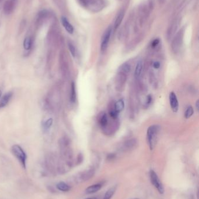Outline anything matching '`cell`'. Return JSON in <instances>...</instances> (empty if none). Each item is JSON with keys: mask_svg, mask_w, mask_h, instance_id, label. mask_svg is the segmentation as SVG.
<instances>
[{"mask_svg": "<svg viewBox=\"0 0 199 199\" xmlns=\"http://www.w3.org/2000/svg\"><path fill=\"white\" fill-rule=\"evenodd\" d=\"M160 130V126L154 125L150 126L147 132V141L151 150L156 147L158 135Z\"/></svg>", "mask_w": 199, "mask_h": 199, "instance_id": "1", "label": "cell"}, {"mask_svg": "<svg viewBox=\"0 0 199 199\" xmlns=\"http://www.w3.org/2000/svg\"><path fill=\"white\" fill-rule=\"evenodd\" d=\"M82 1L87 8L94 12H99L105 7V2L103 0H82Z\"/></svg>", "mask_w": 199, "mask_h": 199, "instance_id": "2", "label": "cell"}, {"mask_svg": "<svg viewBox=\"0 0 199 199\" xmlns=\"http://www.w3.org/2000/svg\"><path fill=\"white\" fill-rule=\"evenodd\" d=\"M11 150L13 155L17 158L20 163L22 165V167L25 168H26V159L27 156L24 150L22 149V147L19 145H14L12 148Z\"/></svg>", "mask_w": 199, "mask_h": 199, "instance_id": "3", "label": "cell"}, {"mask_svg": "<svg viewBox=\"0 0 199 199\" xmlns=\"http://www.w3.org/2000/svg\"><path fill=\"white\" fill-rule=\"evenodd\" d=\"M183 35H184V32H183V30L182 29L177 32V34L173 38L171 47H172V51L175 53H177V52H179L182 47Z\"/></svg>", "mask_w": 199, "mask_h": 199, "instance_id": "4", "label": "cell"}, {"mask_svg": "<svg viewBox=\"0 0 199 199\" xmlns=\"http://www.w3.org/2000/svg\"><path fill=\"white\" fill-rule=\"evenodd\" d=\"M151 9L150 4L147 5H144L140 9L139 13V25L142 26L143 24L145 22L147 19L148 14L150 13V9Z\"/></svg>", "mask_w": 199, "mask_h": 199, "instance_id": "5", "label": "cell"}, {"mask_svg": "<svg viewBox=\"0 0 199 199\" xmlns=\"http://www.w3.org/2000/svg\"><path fill=\"white\" fill-rule=\"evenodd\" d=\"M150 179L152 184L156 187V189L161 194H163L164 192V188L161 183L160 180L156 173L154 171H150Z\"/></svg>", "mask_w": 199, "mask_h": 199, "instance_id": "6", "label": "cell"}, {"mask_svg": "<svg viewBox=\"0 0 199 199\" xmlns=\"http://www.w3.org/2000/svg\"><path fill=\"white\" fill-rule=\"evenodd\" d=\"M112 31V27H109L105 31L104 35H103L102 38V41H101V44H100V50L102 52H104L108 48L109 40L110 39V36H111Z\"/></svg>", "mask_w": 199, "mask_h": 199, "instance_id": "7", "label": "cell"}, {"mask_svg": "<svg viewBox=\"0 0 199 199\" xmlns=\"http://www.w3.org/2000/svg\"><path fill=\"white\" fill-rule=\"evenodd\" d=\"M179 25V21L176 19L171 24L166 32V37L168 40L171 39L176 32Z\"/></svg>", "mask_w": 199, "mask_h": 199, "instance_id": "8", "label": "cell"}, {"mask_svg": "<svg viewBox=\"0 0 199 199\" xmlns=\"http://www.w3.org/2000/svg\"><path fill=\"white\" fill-rule=\"evenodd\" d=\"M169 103L173 112L177 113L179 109V102L176 95L173 92H171L169 94Z\"/></svg>", "mask_w": 199, "mask_h": 199, "instance_id": "9", "label": "cell"}, {"mask_svg": "<svg viewBox=\"0 0 199 199\" xmlns=\"http://www.w3.org/2000/svg\"><path fill=\"white\" fill-rule=\"evenodd\" d=\"M13 95V93L12 91L8 92L6 93L0 100V108L5 107L7 104H8L9 101L11 99Z\"/></svg>", "mask_w": 199, "mask_h": 199, "instance_id": "10", "label": "cell"}, {"mask_svg": "<svg viewBox=\"0 0 199 199\" xmlns=\"http://www.w3.org/2000/svg\"><path fill=\"white\" fill-rule=\"evenodd\" d=\"M98 122L101 128H106L108 125V117L106 113H100L98 118Z\"/></svg>", "mask_w": 199, "mask_h": 199, "instance_id": "11", "label": "cell"}, {"mask_svg": "<svg viewBox=\"0 0 199 199\" xmlns=\"http://www.w3.org/2000/svg\"><path fill=\"white\" fill-rule=\"evenodd\" d=\"M61 20L63 26H64L67 32L69 34H73L74 32V27L71 25V24H70L68 19L64 17H62Z\"/></svg>", "mask_w": 199, "mask_h": 199, "instance_id": "12", "label": "cell"}, {"mask_svg": "<svg viewBox=\"0 0 199 199\" xmlns=\"http://www.w3.org/2000/svg\"><path fill=\"white\" fill-rule=\"evenodd\" d=\"M125 16V12L123 11H121L119 14L117 15V17L116 18V20L114 23V29L115 30H116L117 28L120 25L121 22L123 19V17Z\"/></svg>", "mask_w": 199, "mask_h": 199, "instance_id": "13", "label": "cell"}, {"mask_svg": "<svg viewBox=\"0 0 199 199\" xmlns=\"http://www.w3.org/2000/svg\"><path fill=\"white\" fill-rule=\"evenodd\" d=\"M125 108V102L123 99H119L117 100L114 105L115 110L119 113H120Z\"/></svg>", "mask_w": 199, "mask_h": 199, "instance_id": "14", "label": "cell"}, {"mask_svg": "<svg viewBox=\"0 0 199 199\" xmlns=\"http://www.w3.org/2000/svg\"><path fill=\"white\" fill-rule=\"evenodd\" d=\"M102 187V185L100 184H95L93 185L88 187L85 190V192L87 194H92L97 192L98 191H100Z\"/></svg>", "mask_w": 199, "mask_h": 199, "instance_id": "15", "label": "cell"}, {"mask_svg": "<svg viewBox=\"0 0 199 199\" xmlns=\"http://www.w3.org/2000/svg\"><path fill=\"white\" fill-rule=\"evenodd\" d=\"M142 70H143V62L141 61H139L135 66V72H134L135 76L136 78H139L141 75Z\"/></svg>", "mask_w": 199, "mask_h": 199, "instance_id": "16", "label": "cell"}, {"mask_svg": "<svg viewBox=\"0 0 199 199\" xmlns=\"http://www.w3.org/2000/svg\"><path fill=\"white\" fill-rule=\"evenodd\" d=\"M77 95H76V89H75V85L74 82L71 83V92H70V101L72 103H75L76 101Z\"/></svg>", "mask_w": 199, "mask_h": 199, "instance_id": "17", "label": "cell"}, {"mask_svg": "<svg viewBox=\"0 0 199 199\" xmlns=\"http://www.w3.org/2000/svg\"><path fill=\"white\" fill-rule=\"evenodd\" d=\"M130 70H131V66L130 64L128 63H125L119 67V72L127 75L130 72Z\"/></svg>", "mask_w": 199, "mask_h": 199, "instance_id": "18", "label": "cell"}, {"mask_svg": "<svg viewBox=\"0 0 199 199\" xmlns=\"http://www.w3.org/2000/svg\"><path fill=\"white\" fill-rule=\"evenodd\" d=\"M57 188L62 192H68L70 189L69 187L65 182H60L57 184Z\"/></svg>", "mask_w": 199, "mask_h": 199, "instance_id": "19", "label": "cell"}, {"mask_svg": "<svg viewBox=\"0 0 199 199\" xmlns=\"http://www.w3.org/2000/svg\"><path fill=\"white\" fill-rule=\"evenodd\" d=\"M137 144V140L135 138H131L124 143V147L126 149H130L134 147Z\"/></svg>", "mask_w": 199, "mask_h": 199, "instance_id": "20", "label": "cell"}, {"mask_svg": "<svg viewBox=\"0 0 199 199\" xmlns=\"http://www.w3.org/2000/svg\"><path fill=\"white\" fill-rule=\"evenodd\" d=\"M115 191H116V187H112L110 188L108 191L106 192V193H105L104 199H111L113 195H114Z\"/></svg>", "mask_w": 199, "mask_h": 199, "instance_id": "21", "label": "cell"}, {"mask_svg": "<svg viewBox=\"0 0 199 199\" xmlns=\"http://www.w3.org/2000/svg\"><path fill=\"white\" fill-rule=\"evenodd\" d=\"M53 120L52 118H49L48 119L43 122V129L44 131H48L51 128V126L53 125Z\"/></svg>", "mask_w": 199, "mask_h": 199, "instance_id": "22", "label": "cell"}, {"mask_svg": "<svg viewBox=\"0 0 199 199\" xmlns=\"http://www.w3.org/2000/svg\"><path fill=\"white\" fill-rule=\"evenodd\" d=\"M31 46H32V40L30 37H28L24 40L23 47L26 50H30Z\"/></svg>", "mask_w": 199, "mask_h": 199, "instance_id": "23", "label": "cell"}, {"mask_svg": "<svg viewBox=\"0 0 199 199\" xmlns=\"http://www.w3.org/2000/svg\"><path fill=\"white\" fill-rule=\"evenodd\" d=\"M193 113H194V110L193 107L191 105L189 106L186 109V111L185 113V118L186 119L191 118L193 115Z\"/></svg>", "mask_w": 199, "mask_h": 199, "instance_id": "24", "label": "cell"}, {"mask_svg": "<svg viewBox=\"0 0 199 199\" xmlns=\"http://www.w3.org/2000/svg\"><path fill=\"white\" fill-rule=\"evenodd\" d=\"M68 46H69V51L71 52V55L73 56V57H75L76 56V50H75V48L74 47V45L71 43H69Z\"/></svg>", "mask_w": 199, "mask_h": 199, "instance_id": "25", "label": "cell"}, {"mask_svg": "<svg viewBox=\"0 0 199 199\" xmlns=\"http://www.w3.org/2000/svg\"><path fill=\"white\" fill-rule=\"evenodd\" d=\"M109 115H110V117H111L113 119H116L118 118V116H119V113H117L115 109L113 108V109L112 110H110L109 111Z\"/></svg>", "mask_w": 199, "mask_h": 199, "instance_id": "26", "label": "cell"}, {"mask_svg": "<svg viewBox=\"0 0 199 199\" xmlns=\"http://www.w3.org/2000/svg\"><path fill=\"white\" fill-rule=\"evenodd\" d=\"M160 42V40L159 39H156L152 41L151 43V47L152 48H156Z\"/></svg>", "mask_w": 199, "mask_h": 199, "instance_id": "27", "label": "cell"}, {"mask_svg": "<svg viewBox=\"0 0 199 199\" xmlns=\"http://www.w3.org/2000/svg\"><path fill=\"white\" fill-rule=\"evenodd\" d=\"M152 99V98L151 95H148L147 97L146 101H145V104L147 105H149L151 103Z\"/></svg>", "mask_w": 199, "mask_h": 199, "instance_id": "28", "label": "cell"}, {"mask_svg": "<svg viewBox=\"0 0 199 199\" xmlns=\"http://www.w3.org/2000/svg\"><path fill=\"white\" fill-rule=\"evenodd\" d=\"M161 66L160 62L156 61L153 63V67L156 69H159Z\"/></svg>", "mask_w": 199, "mask_h": 199, "instance_id": "29", "label": "cell"}, {"mask_svg": "<svg viewBox=\"0 0 199 199\" xmlns=\"http://www.w3.org/2000/svg\"><path fill=\"white\" fill-rule=\"evenodd\" d=\"M199 100H197L196 103V109L197 111H199Z\"/></svg>", "mask_w": 199, "mask_h": 199, "instance_id": "30", "label": "cell"}, {"mask_svg": "<svg viewBox=\"0 0 199 199\" xmlns=\"http://www.w3.org/2000/svg\"><path fill=\"white\" fill-rule=\"evenodd\" d=\"M96 199V198H95V197H92V198H89V199Z\"/></svg>", "mask_w": 199, "mask_h": 199, "instance_id": "31", "label": "cell"}, {"mask_svg": "<svg viewBox=\"0 0 199 199\" xmlns=\"http://www.w3.org/2000/svg\"><path fill=\"white\" fill-rule=\"evenodd\" d=\"M1 94H2V92L1 91V90H0V97H1Z\"/></svg>", "mask_w": 199, "mask_h": 199, "instance_id": "32", "label": "cell"}, {"mask_svg": "<svg viewBox=\"0 0 199 199\" xmlns=\"http://www.w3.org/2000/svg\"></svg>", "mask_w": 199, "mask_h": 199, "instance_id": "33", "label": "cell"}]
</instances>
